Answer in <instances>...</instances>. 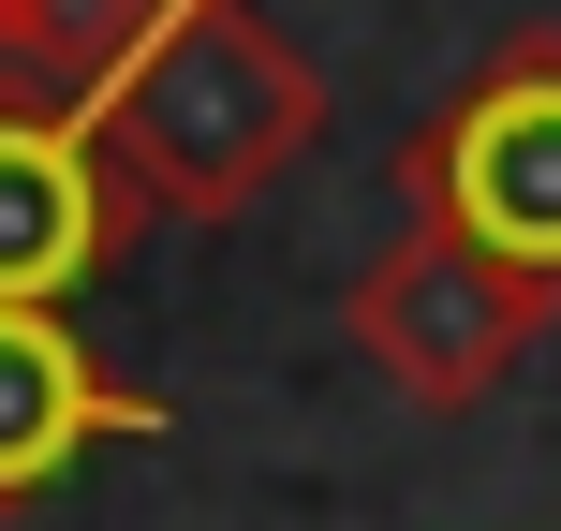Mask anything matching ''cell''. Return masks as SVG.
Returning <instances> with one entry per match:
<instances>
[{
  "label": "cell",
  "mask_w": 561,
  "mask_h": 531,
  "mask_svg": "<svg viewBox=\"0 0 561 531\" xmlns=\"http://www.w3.org/2000/svg\"><path fill=\"white\" fill-rule=\"evenodd\" d=\"M104 148L148 193V222H237L310 134H325V74L252 15V0H178L104 89Z\"/></svg>",
  "instance_id": "6da1fadb"
},
{
  "label": "cell",
  "mask_w": 561,
  "mask_h": 531,
  "mask_svg": "<svg viewBox=\"0 0 561 531\" xmlns=\"http://www.w3.org/2000/svg\"><path fill=\"white\" fill-rule=\"evenodd\" d=\"M399 207L517 280H561V30H503L444 118L399 134Z\"/></svg>",
  "instance_id": "7a4b0ae2"
},
{
  "label": "cell",
  "mask_w": 561,
  "mask_h": 531,
  "mask_svg": "<svg viewBox=\"0 0 561 531\" xmlns=\"http://www.w3.org/2000/svg\"><path fill=\"white\" fill-rule=\"evenodd\" d=\"M561 325V280H517L458 236H385L355 280H340V339L369 355V384L414 399V414H473V399L517 384V355H547Z\"/></svg>",
  "instance_id": "3957f363"
},
{
  "label": "cell",
  "mask_w": 561,
  "mask_h": 531,
  "mask_svg": "<svg viewBox=\"0 0 561 531\" xmlns=\"http://www.w3.org/2000/svg\"><path fill=\"white\" fill-rule=\"evenodd\" d=\"M148 236V193L118 177L89 104H30L0 89V310H75L89 280H118Z\"/></svg>",
  "instance_id": "277c9868"
},
{
  "label": "cell",
  "mask_w": 561,
  "mask_h": 531,
  "mask_svg": "<svg viewBox=\"0 0 561 531\" xmlns=\"http://www.w3.org/2000/svg\"><path fill=\"white\" fill-rule=\"evenodd\" d=\"M104 443H163V399L118 355H89L75 310H0V517L75 487Z\"/></svg>",
  "instance_id": "5b68a950"
},
{
  "label": "cell",
  "mask_w": 561,
  "mask_h": 531,
  "mask_svg": "<svg viewBox=\"0 0 561 531\" xmlns=\"http://www.w3.org/2000/svg\"><path fill=\"white\" fill-rule=\"evenodd\" d=\"M163 15L178 0H0V89H30V104H104Z\"/></svg>",
  "instance_id": "8992f818"
}]
</instances>
